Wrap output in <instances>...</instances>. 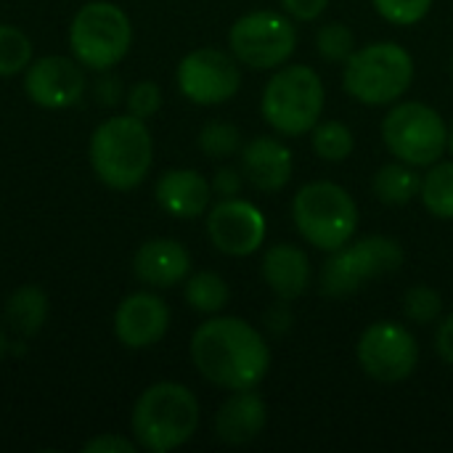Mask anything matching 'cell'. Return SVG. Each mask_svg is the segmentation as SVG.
<instances>
[{
    "mask_svg": "<svg viewBox=\"0 0 453 453\" xmlns=\"http://www.w3.org/2000/svg\"><path fill=\"white\" fill-rule=\"evenodd\" d=\"M316 50L324 61L340 64L348 61L356 50V35L342 21H329L316 32Z\"/></svg>",
    "mask_w": 453,
    "mask_h": 453,
    "instance_id": "cell-28",
    "label": "cell"
},
{
    "mask_svg": "<svg viewBox=\"0 0 453 453\" xmlns=\"http://www.w3.org/2000/svg\"><path fill=\"white\" fill-rule=\"evenodd\" d=\"M191 361L196 372L223 390H252L271 369L265 337L244 319L212 316L191 337Z\"/></svg>",
    "mask_w": 453,
    "mask_h": 453,
    "instance_id": "cell-1",
    "label": "cell"
},
{
    "mask_svg": "<svg viewBox=\"0 0 453 453\" xmlns=\"http://www.w3.org/2000/svg\"><path fill=\"white\" fill-rule=\"evenodd\" d=\"M311 138H313V151L324 162H342V159H348L353 154V146H356L353 130L345 122H337V119L319 122L311 130Z\"/></svg>",
    "mask_w": 453,
    "mask_h": 453,
    "instance_id": "cell-25",
    "label": "cell"
},
{
    "mask_svg": "<svg viewBox=\"0 0 453 453\" xmlns=\"http://www.w3.org/2000/svg\"><path fill=\"white\" fill-rule=\"evenodd\" d=\"M199 149L212 157V159H226V157H234L239 149H242V133L236 125L226 122V119H212L207 122L202 130H199V138H196Z\"/></svg>",
    "mask_w": 453,
    "mask_h": 453,
    "instance_id": "cell-27",
    "label": "cell"
},
{
    "mask_svg": "<svg viewBox=\"0 0 453 453\" xmlns=\"http://www.w3.org/2000/svg\"><path fill=\"white\" fill-rule=\"evenodd\" d=\"M356 358L366 377L382 385H395L414 374L419 364V345L403 324L377 321L361 332Z\"/></svg>",
    "mask_w": 453,
    "mask_h": 453,
    "instance_id": "cell-11",
    "label": "cell"
},
{
    "mask_svg": "<svg viewBox=\"0 0 453 453\" xmlns=\"http://www.w3.org/2000/svg\"><path fill=\"white\" fill-rule=\"evenodd\" d=\"M372 188H374V196L388 204V207H403L409 204L419 188H422V175L414 170V165H406V162H390V165H382L372 180Z\"/></svg>",
    "mask_w": 453,
    "mask_h": 453,
    "instance_id": "cell-22",
    "label": "cell"
},
{
    "mask_svg": "<svg viewBox=\"0 0 453 453\" xmlns=\"http://www.w3.org/2000/svg\"><path fill=\"white\" fill-rule=\"evenodd\" d=\"M242 173L257 191H281L295 173L292 151L273 135H257L242 146Z\"/></svg>",
    "mask_w": 453,
    "mask_h": 453,
    "instance_id": "cell-17",
    "label": "cell"
},
{
    "mask_svg": "<svg viewBox=\"0 0 453 453\" xmlns=\"http://www.w3.org/2000/svg\"><path fill=\"white\" fill-rule=\"evenodd\" d=\"M98 101H104V104H117V101H119V82L104 77V80L98 82Z\"/></svg>",
    "mask_w": 453,
    "mask_h": 453,
    "instance_id": "cell-37",
    "label": "cell"
},
{
    "mask_svg": "<svg viewBox=\"0 0 453 453\" xmlns=\"http://www.w3.org/2000/svg\"><path fill=\"white\" fill-rule=\"evenodd\" d=\"M170 329V308L159 295L133 292L114 311V334L130 350L157 345Z\"/></svg>",
    "mask_w": 453,
    "mask_h": 453,
    "instance_id": "cell-15",
    "label": "cell"
},
{
    "mask_svg": "<svg viewBox=\"0 0 453 453\" xmlns=\"http://www.w3.org/2000/svg\"><path fill=\"white\" fill-rule=\"evenodd\" d=\"M151 159L154 141L141 117L114 114L90 135V167L96 178L114 191L141 186L151 170Z\"/></svg>",
    "mask_w": 453,
    "mask_h": 453,
    "instance_id": "cell-2",
    "label": "cell"
},
{
    "mask_svg": "<svg viewBox=\"0 0 453 453\" xmlns=\"http://www.w3.org/2000/svg\"><path fill=\"white\" fill-rule=\"evenodd\" d=\"M45 319H48V295L35 284L19 287L5 300V324L16 337L24 340L37 337L40 329L45 326Z\"/></svg>",
    "mask_w": 453,
    "mask_h": 453,
    "instance_id": "cell-21",
    "label": "cell"
},
{
    "mask_svg": "<svg viewBox=\"0 0 453 453\" xmlns=\"http://www.w3.org/2000/svg\"><path fill=\"white\" fill-rule=\"evenodd\" d=\"M268 422V406L260 393L252 390H234L231 398L215 414V435L228 446L252 443Z\"/></svg>",
    "mask_w": 453,
    "mask_h": 453,
    "instance_id": "cell-19",
    "label": "cell"
},
{
    "mask_svg": "<svg viewBox=\"0 0 453 453\" xmlns=\"http://www.w3.org/2000/svg\"><path fill=\"white\" fill-rule=\"evenodd\" d=\"M260 273H263V281L268 284V289L284 303L303 297L311 287V260H308L305 250H300L297 244L268 247L263 255Z\"/></svg>",
    "mask_w": 453,
    "mask_h": 453,
    "instance_id": "cell-20",
    "label": "cell"
},
{
    "mask_svg": "<svg viewBox=\"0 0 453 453\" xmlns=\"http://www.w3.org/2000/svg\"><path fill=\"white\" fill-rule=\"evenodd\" d=\"M178 90L199 106L231 101L242 88V72L234 53L218 48H196L186 53L175 72Z\"/></svg>",
    "mask_w": 453,
    "mask_h": 453,
    "instance_id": "cell-12",
    "label": "cell"
},
{
    "mask_svg": "<svg viewBox=\"0 0 453 453\" xmlns=\"http://www.w3.org/2000/svg\"><path fill=\"white\" fill-rule=\"evenodd\" d=\"M414 82V58L398 42H372L356 48L345 61L342 85L366 106H390Z\"/></svg>",
    "mask_w": 453,
    "mask_h": 453,
    "instance_id": "cell-6",
    "label": "cell"
},
{
    "mask_svg": "<svg viewBox=\"0 0 453 453\" xmlns=\"http://www.w3.org/2000/svg\"><path fill=\"white\" fill-rule=\"evenodd\" d=\"M133 273L154 289H173L191 273V255L175 239H149L133 255Z\"/></svg>",
    "mask_w": 453,
    "mask_h": 453,
    "instance_id": "cell-16",
    "label": "cell"
},
{
    "mask_svg": "<svg viewBox=\"0 0 453 453\" xmlns=\"http://www.w3.org/2000/svg\"><path fill=\"white\" fill-rule=\"evenodd\" d=\"M24 93L42 109H69L85 93L82 64L69 56H42L24 69Z\"/></svg>",
    "mask_w": 453,
    "mask_h": 453,
    "instance_id": "cell-14",
    "label": "cell"
},
{
    "mask_svg": "<svg viewBox=\"0 0 453 453\" xmlns=\"http://www.w3.org/2000/svg\"><path fill=\"white\" fill-rule=\"evenodd\" d=\"M281 5H284L287 16H292L297 21H316L326 11L329 0H281Z\"/></svg>",
    "mask_w": 453,
    "mask_h": 453,
    "instance_id": "cell-34",
    "label": "cell"
},
{
    "mask_svg": "<svg viewBox=\"0 0 453 453\" xmlns=\"http://www.w3.org/2000/svg\"><path fill=\"white\" fill-rule=\"evenodd\" d=\"M372 3L385 21L398 27H411L422 21L433 8V0H372Z\"/></svg>",
    "mask_w": 453,
    "mask_h": 453,
    "instance_id": "cell-30",
    "label": "cell"
},
{
    "mask_svg": "<svg viewBox=\"0 0 453 453\" xmlns=\"http://www.w3.org/2000/svg\"><path fill=\"white\" fill-rule=\"evenodd\" d=\"M32 64V40L13 24H0V77H13Z\"/></svg>",
    "mask_w": 453,
    "mask_h": 453,
    "instance_id": "cell-26",
    "label": "cell"
},
{
    "mask_svg": "<svg viewBox=\"0 0 453 453\" xmlns=\"http://www.w3.org/2000/svg\"><path fill=\"white\" fill-rule=\"evenodd\" d=\"M382 141L401 162L430 167L449 149V125L438 109L422 101H403L385 114Z\"/></svg>",
    "mask_w": 453,
    "mask_h": 453,
    "instance_id": "cell-9",
    "label": "cell"
},
{
    "mask_svg": "<svg viewBox=\"0 0 453 453\" xmlns=\"http://www.w3.org/2000/svg\"><path fill=\"white\" fill-rule=\"evenodd\" d=\"M242 183H244V173L242 170H236V167H218L210 186H212V194H218L220 199H228V196H239Z\"/></svg>",
    "mask_w": 453,
    "mask_h": 453,
    "instance_id": "cell-32",
    "label": "cell"
},
{
    "mask_svg": "<svg viewBox=\"0 0 453 453\" xmlns=\"http://www.w3.org/2000/svg\"><path fill=\"white\" fill-rule=\"evenodd\" d=\"M154 199L167 215L178 220H194L207 212L212 199V186L202 173L188 167H175L159 175L154 186Z\"/></svg>",
    "mask_w": 453,
    "mask_h": 453,
    "instance_id": "cell-18",
    "label": "cell"
},
{
    "mask_svg": "<svg viewBox=\"0 0 453 453\" xmlns=\"http://www.w3.org/2000/svg\"><path fill=\"white\" fill-rule=\"evenodd\" d=\"M133 42V24L127 13L109 0L85 3L69 24L72 56L93 72H109L117 66Z\"/></svg>",
    "mask_w": 453,
    "mask_h": 453,
    "instance_id": "cell-8",
    "label": "cell"
},
{
    "mask_svg": "<svg viewBox=\"0 0 453 453\" xmlns=\"http://www.w3.org/2000/svg\"><path fill=\"white\" fill-rule=\"evenodd\" d=\"M162 109V88L151 80H143V82H135L130 90H127V111L133 117H141V119H149L154 117L157 111Z\"/></svg>",
    "mask_w": 453,
    "mask_h": 453,
    "instance_id": "cell-31",
    "label": "cell"
},
{
    "mask_svg": "<svg viewBox=\"0 0 453 453\" xmlns=\"http://www.w3.org/2000/svg\"><path fill=\"white\" fill-rule=\"evenodd\" d=\"M85 453H135L138 451V443L135 441H127L122 435H98L93 441H88L82 446Z\"/></svg>",
    "mask_w": 453,
    "mask_h": 453,
    "instance_id": "cell-33",
    "label": "cell"
},
{
    "mask_svg": "<svg viewBox=\"0 0 453 453\" xmlns=\"http://www.w3.org/2000/svg\"><path fill=\"white\" fill-rule=\"evenodd\" d=\"M263 321H265V326H268L273 334H287V332L292 329V324H295L292 311H289V305H287L284 300H279L276 305H271V308L265 311Z\"/></svg>",
    "mask_w": 453,
    "mask_h": 453,
    "instance_id": "cell-35",
    "label": "cell"
},
{
    "mask_svg": "<svg viewBox=\"0 0 453 453\" xmlns=\"http://www.w3.org/2000/svg\"><path fill=\"white\" fill-rule=\"evenodd\" d=\"M435 350L449 366H453V313L446 316L435 329Z\"/></svg>",
    "mask_w": 453,
    "mask_h": 453,
    "instance_id": "cell-36",
    "label": "cell"
},
{
    "mask_svg": "<svg viewBox=\"0 0 453 453\" xmlns=\"http://www.w3.org/2000/svg\"><path fill=\"white\" fill-rule=\"evenodd\" d=\"M183 297L191 305V311L204 313V316H218L228 305L231 289L223 276H218L212 271H199L186 279Z\"/></svg>",
    "mask_w": 453,
    "mask_h": 453,
    "instance_id": "cell-23",
    "label": "cell"
},
{
    "mask_svg": "<svg viewBox=\"0 0 453 453\" xmlns=\"http://www.w3.org/2000/svg\"><path fill=\"white\" fill-rule=\"evenodd\" d=\"M228 48L244 66L279 69L297 48V29L284 13L252 11L231 24Z\"/></svg>",
    "mask_w": 453,
    "mask_h": 453,
    "instance_id": "cell-10",
    "label": "cell"
},
{
    "mask_svg": "<svg viewBox=\"0 0 453 453\" xmlns=\"http://www.w3.org/2000/svg\"><path fill=\"white\" fill-rule=\"evenodd\" d=\"M449 151L453 154V122L449 125Z\"/></svg>",
    "mask_w": 453,
    "mask_h": 453,
    "instance_id": "cell-39",
    "label": "cell"
},
{
    "mask_svg": "<svg viewBox=\"0 0 453 453\" xmlns=\"http://www.w3.org/2000/svg\"><path fill=\"white\" fill-rule=\"evenodd\" d=\"M292 220L308 244L324 252H334L356 236L358 207L350 191L340 183L313 180L295 194Z\"/></svg>",
    "mask_w": 453,
    "mask_h": 453,
    "instance_id": "cell-5",
    "label": "cell"
},
{
    "mask_svg": "<svg viewBox=\"0 0 453 453\" xmlns=\"http://www.w3.org/2000/svg\"><path fill=\"white\" fill-rule=\"evenodd\" d=\"M419 199L425 210L441 220H453V162H435L422 175Z\"/></svg>",
    "mask_w": 453,
    "mask_h": 453,
    "instance_id": "cell-24",
    "label": "cell"
},
{
    "mask_svg": "<svg viewBox=\"0 0 453 453\" xmlns=\"http://www.w3.org/2000/svg\"><path fill=\"white\" fill-rule=\"evenodd\" d=\"M5 353H8V337H5V329L0 326V361L5 358Z\"/></svg>",
    "mask_w": 453,
    "mask_h": 453,
    "instance_id": "cell-38",
    "label": "cell"
},
{
    "mask_svg": "<svg viewBox=\"0 0 453 453\" xmlns=\"http://www.w3.org/2000/svg\"><path fill=\"white\" fill-rule=\"evenodd\" d=\"M403 247L390 236H364L358 242H348L345 247L334 250L329 260L321 265L319 284L321 295L340 300L361 292L366 284L395 273L403 265Z\"/></svg>",
    "mask_w": 453,
    "mask_h": 453,
    "instance_id": "cell-7",
    "label": "cell"
},
{
    "mask_svg": "<svg viewBox=\"0 0 453 453\" xmlns=\"http://www.w3.org/2000/svg\"><path fill=\"white\" fill-rule=\"evenodd\" d=\"M268 234V223L260 207L247 199L228 196L210 207L207 212V236L215 250L228 257L255 255Z\"/></svg>",
    "mask_w": 453,
    "mask_h": 453,
    "instance_id": "cell-13",
    "label": "cell"
},
{
    "mask_svg": "<svg viewBox=\"0 0 453 453\" xmlns=\"http://www.w3.org/2000/svg\"><path fill=\"white\" fill-rule=\"evenodd\" d=\"M138 449L167 453L188 443L199 427V401L180 382H157L146 388L130 414Z\"/></svg>",
    "mask_w": 453,
    "mask_h": 453,
    "instance_id": "cell-3",
    "label": "cell"
},
{
    "mask_svg": "<svg viewBox=\"0 0 453 453\" xmlns=\"http://www.w3.org/2000/svg\"><path fill=\"white\" fill-rule=\"evenodd\" d=\"M324 82L316 69L305 64L279 66L268 80L260 101L263 119L287 138H300L311 133L324 114Z\"/></svg>",
    "mask_w": 453,
    "mask_h": 453,
    "instance_id": "cell-4",
    "label": "cell"
},
{
    "mask_svg": "<svg viewBox=\"0 0 453 453\" xmlns=\"http://www.w3.org/2000/svg\"><path fill=\"white\" fill-rule=\"evenodd\" d=\"M441 313H443V297L433 287L417 284V287H411L406 292V297H403V316L411 324L430 326V324H435L441 319Z\"/></svg>",
    "mask_w": 453,
    "mask_h": 453,
    "instance_id": "cell-29",
    "label": "cell"
}]
</instances>
